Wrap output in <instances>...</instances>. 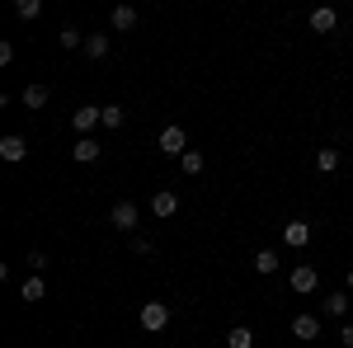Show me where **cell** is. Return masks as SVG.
<instances>
[{"mask_svg": "<svg viewBox=\"0 0 353 348\" xmlns=\"http://www.w3.org/2000/svg\"><path fill=\"white\" fill-rule=\"evenodd\" d=\"M278 264H283V259H278V249H259V254H254V273H264V278L278 273Z\"/></svg>", "mask_w": 353, "mask_h": 348, "instance_id": "obj_17", "label": "cell"}, {"mask_svg": "<svg viewBox=\"0 0 353 348\" xmlns=\"http://www.w3.org/2000/svg\"><path fill=\"white\" fill-rule=\"evenodd\" d=\"M316 283H321V273H316L311 264H297V268H292V292L306 296V292H316Z\"/></svg>", "mask_w": 353, "mask_h": 348, "instance_id": "obj_8", "label": "cell"}, {"mask_svg": "<svg viewBox=\"0 0 353 348\" xmlns=\"http://www.w3.org/2000/svg\"><path fill=\"white\" fill-rule=\"evenodd\" d=\"M71 156H76L81 165H94L99 156H104V146H99L94 136H76V146H71Z\"/></svg>", "mask_w": 353, "mask_h": 348, "instance_id": "obj_7", "label": "cell"}, {"mask_svg": "<svg viewBox=\"0 0 353 348\" xmlns=\"http://www.w3.org/2000/svg\"><path fill=\"white\" fill-rule=\"evenodd\" d=\"M339 344H344V348H353V320H344V325H339Z\"/></svg>", "mask_w": 353, "mask_h": 348, "instance_id": "obj_25", "label": "cell"}, {"mask_svg": "<svg viewBox=\"0 0 353 348\" xmlns=\"http://www.w3.org/2000/svg\"><path fill=\"white\" fill-rule=\"evenodd\" d=\"M179 170H184V174H203V156H198V151H184V156H179Z\"/></svg>", "mask_w": 353, "mask_h": 348, "instance_id": "obj_22", "label": "cell"}, {"mask_svg": "<svg viewBox=\"0 0 353 348\" xmlns=\"http://www.w3.org/2000/svg\"><path fill=\"white\" fill-rule=\"evenodd\" d=\"M137 19H141V14H137V5H118V10H113V28H118V33H132Z\"/></svg>", "mask_w": 353, "mask_h": 348, "instance_id": "obj_12", "label": "cell"}, {"mask_svg": "<svg viewBox=\"0 0 353 348\" xmlns=\"http://www.w3.org/2000/svg\"><path fill=\"white\" fill-rule=\"evenodd\" d=\"M19 296H24L28 306H33V301H43V296H48V283H43L38 273H28V278H24V287H19Z\"/></svg>", "mask_w": 353, "mask_h": 348, "instance_id": "obj_13", "label": "cell"}, {"mask_svg": "<svg viewBox=\"0 0 353 348\" xmlns=\"http://www.w3.org/2000/svg\"><path fill=\"white\" fill-rule=\"evenodd\" d=\"M123 123H128V108H123V104H104V127H109V132H118Z\"/></svg>", "mask_w": 353, "mask_h": 348, "instance_id": "obj_20", "label": "cell"}, {"mask_svg": "<svg viewBox=\"0 0 353 348\" xmlns=\"http://www.w3.org/2000/svg\"><path fill=\"white\" fill-rule=\"evenodd\" d=\"M283 245H288V249H306V245H311V226H306V221H288V226H283Z\"/></svg>", "mask_w": 353, "mask_h": 348, "instance_id": "obj_6", "label": "cell"}, {"mask_svg": "<svg viewBox=\"0 0 353 348\" xmlns=\"http://www.w3.org/2000/svg\"><path fill=\"white\" fill-rule=\"evenodd\" d=\"M48 99H52V90H48V85H28L24 94H19V104H24V108H43Z\"/></svg>", "mask_w": 353, "mask_h": 348, "instance_id": "obj_15", "label": "cell"}, {"mask_svg": "<svg viewBox=\"0 0 353 348\" xmlns=\"http://www.w3.org/2000/svg\"><path fill=\"white\" fill-rule=\"evenodd\" d=\"M14 14H19V19H38V14H43V0H19Z\"/></svg>", "mask_w": 353, "mask_h": 348, "instance_id": "obj_23", "label": "cell"}, {"mask_svg": "<svg viewBox=\"0 0 353 348\" xmlns=\"http://www.w3.org/2000/svg\"><path fill=\"white\" fill-rule=\"evenodd\" d=\"M334 24H339L334 5H316V10H311V28H316V33H334Z\"/></svg>", "mask_w": 353, "mask_h": 348, "instance_id": "obj_10", "label": "cell"}, {"mask_svg": "<svg viewBox=\"0 0 353 348\" xmlns=\"http://www.w3.org/2000/svg\"><path fill=\"white\" fill-rule=\"evenodd\" d=\"M165 325H170V306H165V301H146V306H141V329H146V334H161Z\"/></svg>", "mask_w": 353, "mask_h": 348, "instance_id": "obj_3", "label": "cell"}, {"mask_svg": "<svg viewBox=\"0 0 353 348\" xmlns=\"http://www.w3.org/2000/svg\"><path fill=\"white\" fill-rule=\"evenodd\" d=\"M316 170H321V174H334V170H339V151H334V146L316 151Z\"/></svg>", "mask_w": 353, "mask_h": 348, "instance_id": "obj_21", "label": "cell"}, {"mask_svg": "<svg viewBox=\"0 0 353 348\" xmlns=\"http://www.w3.org/2000/svg\"><path fill=\"white\" fill-rule=\"evenodd\" d=\"M349 306H353V296H349V292H330L325 316H330V320H349Z\"/></svg>", "mask_w": 353, "mask_h": 348, "instance_id": "obj_11", "label": "cell"}, {"mask_svg": "<svg viewBox=\"0 0 353 348\" xmlns=\"http://www.w3.org/2000/svg\"><path fill=\"white\" fill-rule=\"evenodd\" d=\"M226 348H254V329H250V325H236V329L226 334Z\"/></svg>", "mask_w": 353, "mask_h": 348, "instance_id": "obj_18", "label": "cell"}, {"mask_svg": "<svg viewBox=\"0 0 353 348\" xmlns=\"http://www.w3.org/2000/svg\"><path fill=\"white\" fill-rule=\"evenodd\" d=\"M349 320H353V306H349Z\"/></svg>", "mask_w": 353, "mask_h": 348, "instance_id": "obj_28", "label": "cell"}, {"mask_svg": "<svg viewBox=\"0 0 353 348\" xmlns=\"http://www.w3.org/2000/svg\"><path fill=\"white\" fill-rule=\"evenodd\" d=\"M349 292H353V268H349Z\"/></svg>", "mask_w": 353, "mask_h": 348, "instance_id": "obj_27", "label": "cell"}, {"mask_svg": "<svg viewBox=\"0 0 353 348\" xmlns=\"http://www.w3.org/2000/svg\"><path fill=\"white\" fill-rule=\"evenodd\" d=\"M137 221H141V212H137V203H113V212H109V226H118V231H128V236H137Z\"/></svg>", "mask_w": 353, "mask_h": 348, "instance_id": "obj_2", "label": "cell"}, {"mask_svg": "<svg viewBox=\"0 0 353 348\" xmlns=\"http://www.w3.org/2000/svg\"><path fill=\"white\" fill-rule=\"evenodd\" d=\"M57 43H61L66 52H76V48H85V33H81V28H71V24H61V33H57Z\"/></svg>", "mask_w": 353, "mask_h": 348, "instance_id": "obj_19", "label": "cell"}, {"mask_svg": "<svg viewBox=\"0 0 353 348\" xmlns=\"http://www.w3.org/2000/svg\"><path fill=\"white\" fill-rule=\"evenodd\" d=\"M292 334H297V339H321V320H316V316H297V320H292Z\"/></svg>", "mask_w": 353, "mask_h": 348, "instance_id": "obj_16", "label": "cell"}, {"mask_svg": "<svg viewBox=\"0 0 353 348\" xmlns=\"http://www.w3.org/2000/svg\"><path fill=\"white\" fill-rule=\"evenodd\" d=\"M24 156H28V141H24V136H19V132L0 136V161H5V165H19V161H24Z\"/></svg>", "mask_w": 353, "mask_h": 348, "instance_id": "obj_5", "label": "cell"}, {"mask_svg": "<svg viewBox=\"0 0 353 348\" xmlns=\"http://www.w3.org/2000/svg\"><path fill=\"white\" fill-rule=\"evenodd\" d=\"M128 245H132V254H141V259H151V254H156V245L146 240V236H132Z\"/></svg>", "mask_w": 353, "mask_h": 348, "instance_id": "obj_24", "label": "cell"}, {"mask_svg": "<svg viewBox=\"0 0 353 348\" xmlns=\"http://www.w3.org/2000/svg\"><path fill=\"white\" fill-rule=\"evenodd\" d=\"M71 127L81 136H94V127H104V108L99 104H81L76 113H71Z\"/></svg>", "mask_w": 353, "mask_h": 348, "instance_id": "obj_1", "label": "cell"}, {"mask_svg": "<svg viewBox=\"0 0 353 348\" xmlns=\"http://www.w3.org/2000/svg\"><path fill=\"white\" fill-rule=\"evenodd\" d=\"M43 264H48V254H43V249H33V254H28V273H38Z\"/></svg>", "mask_w": 353, "mask_h": 348, "instance_id": "obj_26", "label": "cell"}, {"mask_svg": "<svg viewBox=\"0 0 353 348\" xmlns=\"http://www.w3.org/2000/svg\"><path fill=\"white\" fill-rule=\"evenodd\" d=\"M85 57H90V61H104V57H109V38H104V33H85Z\"/></svg>", "mask_w": 353, "mask_h": 348, "instance_id": "obj_14", "label": "cell"}, {"mask_svg": "<svg viewBox=\"0 0 353 348\" xmlns=\"http://www.w3.org/2000/svg\"><path fill=\"white\" fill-rule=\"evenodd\" d=\"M151 212L156 216H174L179 212V193H174V188H161V193L151 198Z\"/></svg>", "mask_w": 353, "mask_h": 348, "instance_id": "obj_9", "label": "cell"}, {"mask_svg": "<svg viewBox=\"0 0 353 348\" xmlns=\"http://www.w3.org/2000/svg\"><path fill=\"white\" fill-rule=\"evenodd\" d=\"M161 151H165V156H174V161H179V156L189 151V136H184V127H179V123L161 127Z\"/></svg>", "mask_w": 353, "mask_h": 348, "instance_id": "obj_4", "label": "cell"}]
</instances>
